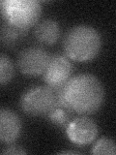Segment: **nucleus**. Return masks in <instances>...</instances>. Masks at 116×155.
Segmentation results:
<instances>
[{"mask_svg": "<svg viewBox=\"0 0 116 155\" xmlns=\"http://www.w3.org/2000/svg\"><path fill=\"white\" fill-rule=\"evenodd\" d=\"M4 154H25L27 153L25 150L22 147H18V145H12V147H9L3 151Z\"/></svg>", "mask_w": 116, "mask_h": 155, "instance_id": "obj_14", "label": "nucleus"}, {"mask_svg": "<svg viewBox=\"0 0 116 155\" xmlns=\"http://www.w3.org/2000/svg\"><path fill=\"white\" fill-rule=\"evenodd\" d=\"M50 59V55L45 48L31 47L21 51L18 57V67L23 75H43Z\"/></svg>", "mask_w": 116, "mask_h": 155, "instance_id": "obj_6", "label": "nucleus"}, {"mask_svg": "<svg viewBox=\"0 0 116 155\" xmlns=\"http://www.w3.org/2000/svg\"><path fill=\"white\" fill-rule=\"evenodd\" d=\"M66 133L72 143L77 145H86L97 139L99 129L93 119L80 116L72 119L66 127Z\"/></svg>", "mask_w": 116, "mask_h": 155, "instance_id": "obj_7", "label": "nucleus"}, {"mask_svg": "<svg viewBox=\"0 0 116 155\" xmlns=\"http://www.w3.org/2000/svg\"><path fill=\"white\" fill-rule=\"evenodd\" d=\"M102 38L94 27L77 25L70 29L64 39L66 56L74 61L87 62L99 54Z\"/></svg>", "mask_w": 116, "mask_h": 155, "instance_id": "obj_2", "label": "nucleus"}, {"mask_svg": "<svg viewBox=\"0 0 116 155\" xmlns=\"http://www.w3.org/2000/svg\"><path fill=\"white\" fill-rule=\"evenodd\" d=\"M54 91L57 105L77 114H95L105 101L104 86L92 74H79L70 78L64 85Z\"/></svg>", "mask_w": 116, "mask_h": 155, "instance_id": "obj_1", "label": "nucleus"}, {"mask_svg": "<svg viewBox=\"0 0 116 155\" xmlns=\"http://www.w3.org/2000/svg\"><path fill=\"white\" fill-rule=\"evenodd\" d=\"M60 153H62V154H77L79 152H76V151H69V150H67V151H61Z\"/></svg>", "mask_w": 116, "mask_h": 155, "instance_id": "obj_15", "label": "nucleus"}, {"mask_svg": "<svg viewBox=\"0 0 116 155\" xmlns=\"http://www.w3.org/2000/svg\"><path fill=\"white\" fill-rule=\"evenodd\" d=\"M22 129L19 116L10 109H0V143H13L21 136Z\"/></svg>", "mask_w": 116, "mask_h": 155, "instance_id": "obj_8", "label": "nucleus"}, {"mask_svg": "<svg viewBox=\"0 0 116 155\" xmlns=\"http://www.w3.org/2000/svg\"><path fill=\"white\" fill-rule=\"evenodd\" d=\"M72 73V64L69 58L62 54H55L50 56L43 74V80L48 87L57 89L70 80Z\"/></svg>", "mask_w": 116, "mask_h": 155, "instance_id": "obj_5", "label": "nucleus"}, {"mask_svg": "<svg viewBox=\"0 0 116 155\" xmlns=\"http://www.w3.org/2000/svg\"><path fill=\"white\" fill-rule=\"evenodd\" d=\"M91 153L114 155L116 153V147L113 140L105 137L99 139L94 144V147H92Z\"/></svg>", "mask_w": 116, "mask_h": 155, "instance_id": "obj_13", "label": "nucleus"}, {"mask_svg": "<svg viewBox=\"0 0 116 155\" xmlns=\"http://www.w3.org/2000/svg\"><path fill=\"white\" fill-rule=\"evenodd\" d=\"M14 76V66L11 58L0 54V85L9 84Z\"/></svg>", "mask_w": 116, "mask_h": 155, "instance_id": "obj_12", "label": "nucleus"}, {"mask_svg": "<svg viewBox=\"0 0 116 155\" xmlns=\"http://www.w3.org/2000/svg\"><path fill=\"white\" fill-rule=\"evenodd\" d=\"M42 14L41 3L36 0H0V15L18 28L29 30L35 26Z\"/></svg>", "mask_w": 116, "mask_h": 155, "instance_id": "obj_3", "label": "nucleus"}, {"mask_svg": "<svg viewBox=\"0 0 116 155\" xmlns=\"http://www.w3.org/2000/svg\"><path fill=\"white\" fill-rule=\"evenodd\" d=\"M19 104L26 114L47 115L57 105L56 93L54 89L48 86H35L24 92Z\"/></svg>", "mask_w": 116, "mask_h": 155, "instance_id": "obj_4", "label": "nucleus"}, {"mask_svg": "<svg viewBox=\"0 0 116 155\" xmlns=\"http://www.w3.org/2000/svg\"><path fill=\"white\" fill-rule=\"evenodd\" d=\"M35 37L37 40L44 45H53L60 38V26L54 19H44L35 26Z\"/></svg>", "mask_w": 116, "mask_h": 155, "instance_id": "obj_9", "label": "nucleus"}, {"mask_svg": "<svg viewBox=\"0 0 116 155\" xmlns=\"http://www.w3.org/2000/svg\"><path fill=\"white\" fill-rule=\"evenodd\" d=\"M74 115V113H72L70 110H68L66 108L59 105H56L53 108L48 114L47 115L50 120L53 124H55L56 126H59L62 128H66L68 124H69Z\"/></svg>", "mask_w": 116, "mask_h": 155, "instance_id": "obj_11", "label": "nucleus"}, {"mask_svg": "<svg viewBox=\"0 0 116 155\" xmlns=\"http://www.w3.org/2000/svg\"><path fill=\"white\" fill-rule=\"evenodd\" d=\"M28 34V30L18 28L8 22L0 26V45L5 48H13L18 45Z\"/></svg>", "mask_w": 116, "mask_h": 155, "instance_id": "obj_10", "label": "nucleus"}]
</instances>
